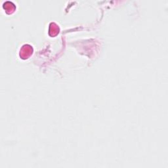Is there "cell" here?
<instances>
[{
	"instance_id": "obj_1",
	"label": "cell",
	"mask_w": 168,
	"mask_h": 168,
	"mask_svg": "<svg viewBox=\"0 0 168 168\" xmlns=\"http://www.w3.org/2000/svg\"><path fill=\"white\" fill-rule=\"evenodd\" d=\"M33 52L32 47L29 45H23L21 48L20 51V56L22 57V58H27L30 56Z\"/></svg>"
},
{
	"instance_id": "obj_2",
	"label": "cell",
	"mask_w": 168,
	"mask_h": 168,
	"mask_svg": "<svg viewBox=\"0 0 168 168\" xmlns=\"http://www.w3.org/2000/svg\"><path fill=\"white\" fill-rule=\"evenodd\" d=\"M4 8L6 10V12H7V13H13V12L15 11V5L10 2H7L5 4H4Z\"/></svg>"
}]
</instances>
